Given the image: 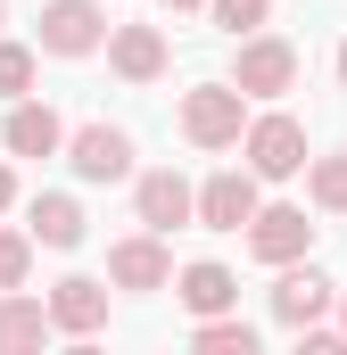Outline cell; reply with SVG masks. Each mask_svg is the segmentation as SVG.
<instances>
[{
  "mask_svg": "<svg viewBox=\"0 0 347 355\" xmlns=\"http://www.w3.org/2000/svg\"><path fill=\"white\" fill-rule=\"evenodd\" d=\"M33 272V232H0V289H25Z\"/></svg>",
  "mask_w": 347,
  "mask_h": 355,
  "instance_id": "cell-21",
  "label": "cell"
},
{
  "mask_svg": "<svg viewBox=\"0 0 347 355\" xmlns=\"http://www.w3.org/2000/svg\"><path fill=\"white\" fill-rule=\"evenodd\" d=\"M58 157L75 166V182H124L133 174V132L124 124H75Z\"/></svg>",
  "mask_w": 347,
  "mask_h": 355,
  "instance_id": "cell-8",
  "label": "cell"
},
{
  "mask_svg": "<svg viewBox=\"0 0 347 355\" xmlns=\"http://www.w3.org/2000/svg\"><path fill=\"white\" fill-rule=\"evenodd\" d=\"M133 215H141V232H182L190 223V174H174V166L133 174Z\"/></svg>",
  "mask_w": 347,
  "mask_h": 355,
  "instance_id": "cell-12",
  "label": "cell"
},
{
  "mask_svg": "<svg viewBox=\"0 0 347 355\" xmlns=\"http://www.w3.org/2000/svg\"><path fill=\"white\" fill-rule=\"evenodd\" d=\"M99 42H108V8L99 0H50L33 17V50L42 58H91Z\"/></svg>",
  "mask_w": 347,
  "mask_h": 355,
  "instance_id": "cell-4",
  "label": "cell"
},
{
  "mask_svg": "<svg viewBox=\"0 0 347 355\" xmlns=\"http://www.w3.org/2000/svg\"><path fill=\"white\" fill-rule=\"evenodd\" d=\"M33 75H42V50L33 42H0V99H25Z\"/></svg>",
  "mask_w": 347,
  "mask_h": 355,
  "instance_id": "cell-19",
  "label": "cell"
},
{
  "mask_svg": "<svg viewBox=\"0 0 347 355\" xmlns=\"http://www.w3.org/2000/svg\"><path fill=\"white\" fill-rule=\"evenodd\" d=\"M240 240H248V257H257V265H289V257H314V223H306V207H289V198H273V207L257 198V215L240 223Z\"/></svg>",
  "mask_w": 347,
  "mask_h": 355,
  "instance_id": "cell-6",
  "label": "cell"
},
{
  "mask_svg": "<svg viewBox=\"0 0 347 355\" xmlns=\"http://www.w3.org/2000/svg\"><path fill=\"white\" fill-rule=\"evenodd\" d=\"M331 314H339V331H347V289H339V297H331Z\"/></svg>",
  "mask_w": 347,
  "mask_h": 355,
  "instance_id": "cell-24",
  "label": "cell"
},
{
  "mask_svg": "<svg viewBox=\"0 0 347 355\" xmlns=\"http://www.w3.org/2000/svg\"><path fill=\"white\" fill-rule=\"evenodd\" d=\"M42 306H50V331H67V339H99L108 331V281H91V272H67Z\"/></svg>",
  "mask_w": 347,
  "mask_h": 355,
  "instance_id": "cell-10",
  "label": "cell"
},
{
  "mask_svg": "<svg viewBox=\"0 0 347 355\" xmlns=\"http://www.w3.org/2000/svg\"><path fill=\"white\" fill-rule=\"evenodd\" d=\"M273 272H281V281H273V297H264V306H273V322H281V331H306V322H323V314H331L339 281H331L323 265L289 257V265H273Z\"/></svg>",
  "mask_w": 347,
  "mask_h": 355,
  "instance_id": "cell-5",
  "label": "cell"
},
{
  "mask_svg": "<svg viewBox=\"0 0 347 355\" xmlns=\"http://www.w3.org/2000/svg\"><path fill=\"white\" fill-rule=\"evenodd\" d=\"M264 17H273V0H207V25H215V33H232V42H240V33H257Z\"/></svg>",
  "mask_w": 347,
  "mask_h": 355,
  "instance_id": "cell-20",
  "label": "cell"
},
{
  "mask_svg": "<svg viewBox=\"0 0 347 355\" xmlns=\"http://www.w3.org/2000/svg\"><path fill=\"white\" fill-rule=\"evenodd\" d=\"M0 17H8V0H0Z\"/></svg>",
  "mask_w": 347,
  "mask_h": 355,
  "instance_id": "cell-26",
  "label": "cell"
},
{
  "mask_svg": "<svg viewBox=\"0 0 347 355\" xmlns=\"http://www.w3.org/2000/svg\"><path fill=\"white\" fill-rule=\"evenodd\" d=\"M166 289L182 297V314H190V322H198V314H232V306H240V281H232V265H215V257L182 265Z\"/></svg>",
  "mask_w": 347,
  "mask_h": 355,
  "instance_id": "cell-14",
  "label": "cell"
},
{
  "mask_svg": "<svg viewBox=\"0 0 347 355\" xmlns=\"http://www.w3.org/2000/svg\"><path fill=\"white\" fill-rule=\"evenodd\" d=\"M166 8H174V17H190V8H207V0H166Z\"/></svg>",
  "mask_w": 347,
  "mask_h": 355,
  "instance_id": "cell-23",
  "label": "cell"
},
{
  "mask_svg": "<svg viewBox=\"0 0 347 355\" xmlns=\"http://www.w3.org/2000/svg\"><path fill=\"white\" fill-rule=\"evenodd\" d=\"M0 141H8V157H58V149H67V124H58V107H50V99H33V91H25V99L8 107Z\"/></svg>",
  "mask_w": 347,
  "mask_h": 355,
  "instance_id": "cell-13",
  "label": "cell"
},
{
  "mask_svg": "<svg viewBox=\"0 0 347 355\" xmlns=\"http://www.w3.org/2000/svg\"><path fill=\"white\" fill-rule=\"evenodd\" d=\"M108 281H116V289H133V297H158V289L174 281L166 232H133V240H116V248H108Z\"/></svg>",
  "mask_w": 347,
  "mask_h": 355,
  "instance_id": "cell-9",
  "label": "cell"
},
{
  "mask_svg": "<svg viewBox=\"0 0 347 355\" xmlns=\"http://www.w3.org/2000/svg\"><path fill=\"white\" fill-rule=\"evenodd\" d=\"M223 83L240 91V99H281V91H298V42H281V33H240V58H232Z\"/></svg>",
  "mask_w": 347,
  "mask_h": 355,
  "instance_id": "cell-2",
  "label": "cell"
},
{
  "mask_svg": "<svg viewBox=\"0 0 347 355\" xmlns=\"http://www.w3.org/2000/svg\"><path fill=\"white\" fill-rule=\"evenodd\" d=\"M306 198L323 215H347V157H306Z\"/></svg>",
  "mask_w": 347,
  "mask_h": 355,
  "instance_id": "cell-18",
  "label": "cell"
},
{
  "mask_svg": "<svg viewBox=\"0 0 347 355\" xmlns=\"http://www.w3.org/2000/svg\"><path fill=\"white\" fill-rule=\"evenodd\" d=\"M240 124H248V99L232 83L182 91V141H190V149H240Z\"/></svg>",
  "mask_w": 347,
  "mask_h": 355,
  "instance_id": "cell-3",
  "label": "cell"
},
{
  "mask_svg": "<svg viewBox=\"0 0 347 355\" xmlns=\"http://www.w3.org/2000/svg\"><path fill=\"white\" fill-rule=\"evenodd\" d=\"M339 83H347V42H339Z\"/></svg>",
  "mask_w": 347,
  "mask_h": 355,
  "instance_id": "cell-25",
  "label": "cell"
},
{
  "mask_svg": "<svg viewBox=\"0 0 347 355\" xmlns=\"http://www.w3.org/2000/svg\"><path fill=\"white\" fill-rule=\"evenodd\" d=\"M17 207V174H8V157H0V215Z\"/></svg>",
  "mask_w": 347,
  "mask_h": 355,
  "instance_id": "cell-22",
  "label": "cell"
},
{
  "mask_svg": "<svg viewBox=\"0 0 347 355\" xmlns=\"http://www.w3.org/2000/svg\"><path fill=\"white\" fill-rule=\"evenodd\" d=\"M50 339V306L25 289H0V355H42Z\"/></svg>",
  "mask_w": 347,
  "mask_h": 355,
  "instance_id": "cell-15",
  "label": "cell"
},
{
  "mask_svg": "<svg viewBox=\"0 0 347 355\" xmlns=\"http://www.w3.org/2000/svg\"><path fill=\"white\" fill-rule=\"evenodd\" d=\"M190 347L198 355H257V322H240V306L232 314H198L190 322Z\"/></svg>",
  "mask_w": 347,
  "mask_h": 355,
  "instance_id": "cell-17",
  "label": "cell"
},
{
  "mask_svg": "<svg viewBox=\"0 0 347 355\" xmlns=\"http://www.w3.org/2000/svg\"><path fill=\"white\" fill-rule=\"evenodd\" d=\"M240 157H248V174L257 182H289V174H306V124L289 116V107H264V116H248L240 124Z\"/></svg>",
  "mask_w": 347,
  "mask_h": 355,
  "instance_id": "cell-1",
  "label": "cell"
},
{
  "mask_svg": "<svg viewBox=\"0 0 347 355\" xmlns=\"http://www.w3.org/2000/svg\"><path fill=\"white\" fill-rule=\"evenodd\" d=\"M25 232H33V248H83V207L67 190H42L25 207Z\"/></svg>",
  "mask_w": 347,
  "mask_h": 355,
  "instance_id": "cell-16",
  "label": "cell"
},
{
  "mask_svg": "<svg viewBox=\"0 0 347 355\" xmlns=\"http://www.w3.org/2000/svg\"><path fill=\"white\" fill-rule=\"evenodd\" d=\"M99 50H108V75L116 83H158L166 75V33L158 25H108Z\"/></svg>",
  "mask_w": 347,
  "mask_h": 355,
  "instance_id": "cell-11",
  "label": "cell"
},
{
  "mask_svg": "<svg viewBox=\"0 0 347 355\" xmlns=\"http://www.w3.org/2000/svg\"><path fill=\"white\" fill-rule=\"evenodd\" d=\"M257 190H264V182L248 174V166H223V174L190 182V223H207V232H240V223L257 215Z\"/></svg>",
  "mask_w": 347,
  "mask_h": 355,
  "instance_id": "cell-7",
  "label": "cell"
}]
</instances>
